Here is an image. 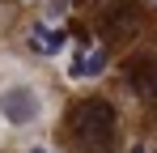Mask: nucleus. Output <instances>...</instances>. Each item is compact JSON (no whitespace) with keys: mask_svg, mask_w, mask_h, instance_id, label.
Segmentation results:
<instances>
[{"mask_svg":"<svg viewBox=\"0 0 157 153\" xmlns=\"http://www.w3.org/2000/svg\"><path fill=\"white\" fill-rule=\"evenodd\" d=\"M72 132H77V140L85 149L106 153L110 149V136H115V106L102 102V98L77 102V111H72Z\"/></svg>","mask_w":157,"mask_h":153,"instance_id":"f257e3e1","label":"nucleus"},{"mask_svg":"<svg viewBox=\"0 0 157 153\" xmlns=\"http://www.w3.org/2000/svg\"><path fill=\"white\" fill-rule=\"evenodd\" d=\"M0 115H4L9 124L26 128V124H34V119L43 115V98H38L30 85H9V89L0 94Z\"/></svg>","mask_w":157,"mask_h":153,"instance_id":"f03ea898","label":"nucleus"},{"mask_svg":"<svg viewBox=\"0 0 157 153\" xmlns=\"http://www.w3.org/2000/svg\"><path fill=\"white\" fill-rule=\"evenodd\" d=\"M128 85L140 98H157V55H140L128 64Z\"/></svg>","mask_w":157,"mask_h":153,"instance_id":"7ed1b4c3","label":"nucleus"},{"mask_svg":"<svg viewBox=\"0 0 157 153\" xmlns=\"http://www.w3.org/2000/svg\"><path fill=\"white\" fill-rule=\"evenodd\" d=\"M102 68H106V51L102 47H77L72 60H68V76H77V81H89Z\"/></svg>","mask_w":157,"mask_h":153,"instance_id":"20e7f679","label":"nucleus"},{"mask_svg":"<svg viewBox=\"0 0 157 153\" xmlns=\"http://www.w3.org/2000/svg\"><path fill=\"white\" fill-rule=\"evenodd\" d=\"M64 47H68V34H64V30H55V26H34V30H30V51L59 55Z\"/></svg>","mask_w":157,"mask_h":153,"instance_id":"39448f33","label":"nucleus"},{"mask_svg":"<svg viewBox=\"0 0 157 153\" xmlns=\"http://www.w3.org/2000/svg\"><path fill=\"white\" fill-rule=\"evenodd\" d=\"M106 30H110L115 38H132V34L140 30V17H136V9H128V4H115V9L106 13Z\"/></svg>","mask_w":157,"mask_h":153,"instance_id":"423d86ee","label":"nucleus"},{"mask_svg":"<svg viewBox=\"0 0 157 153\" xmlns=\"http://www.w3.org/2000/svg\"><path fill=\"white\" fill-rule=\"evenodd\" d=\"M128 153H149V149H144V145H132V149H128Z\"/></svg>","mask_w":157,"mask_h":153,"instance_id":"0eeeda50","label":"nucleus"},{"mask_svg":"<svg viewBox=\"0 0 157 153\" xmlns=\"http://www.w3.org/2000/svg\"><path fill=\"white\" fill-rule=\"evenodd\" d=\"M30 153H47V149H30Z\"/></svg>","mask_w":157,"mask_h":153,"instance_id":"6e6552de","label":"nucleus"}]
</instances>
